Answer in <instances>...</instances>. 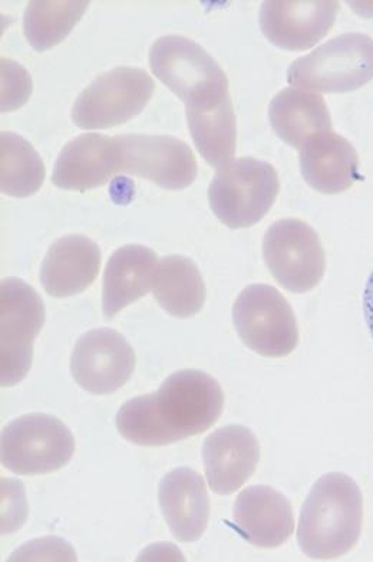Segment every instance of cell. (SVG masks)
<instances>
[{"label":"cell","instance_id":"1","mask_svg":"<svg viewBox=\"0 0 373 562\" xmlns=\"http://www.w3.org/2000/svg\"><path fill=\"white\" fill-rule=\"evenodd\" d=\"M224 411L222 385L212 375L183 370L165 380L157 392L125 402L116 413V429L128 442L161 448L202 435Z\"/></svg>","mask_w":373,"mask_h":562},{"label":"cell","instance_id":"2","mask_svg":"<svg viewBox=\"0 0 373 562\" xmlns=\"http://www.w3.org/2000/svg\"><path fill=\"white\" fill-rule=\"evenodd\" d=\"M363 496L344 473L324 475L302 506L297 543L312 560H335L349 554L361 538Z\"/></svg>","mask_w":373,"mask_h":562},{"label":"cell","instance_id":"3","mask_svg":"<svg viewBox=\"0 0 373 562\" xmlns=\"http://www.w3.org/2000/svg\"><path fill=\"white\" fill-rule=\"evenodd\" d=\"M154 76L183 102L185 109H200L226 99L228 80L217 60L193 40L167 35L149 49Z\"/></svg>","mask_w":373,"mask_h":562},{"label":"cell","instance_id":"4","mask_svg":"<svg viewBox=\"0 0 373 562\" xmlns=\"http://www.w3.org/2000/svg\"><path fill=\"white\" fill-rule=\"evenodd\" d=\"M280 180L269 162L241 157L218 167L210 183V207L230 229H245L259 223L279 196Z\"/></svg>","mask_w":373,"mask_h":562},{"label":"cell","instance_id":"5","mask_svg":"<svg viewBox=\"0 0 373 562\" xmlns=\"http://www.w3.org/2000/svg\"><path fill=\"white\" fill-rule=\"evenodd\" d=\"M373 80V40L351 32L336 36L287 69L292 87L324 94L359 90Z\"/></svg>","mask_w":373,"mask_h":562},{"label":"cell","instance_id":"6","mask_svg":"<svg viewBox=\"0 0 373 562\" xmlns=\"http://www.w3.org/2000/svg\"><path fill=\"white\" fill-rule=\"evenodd\" d=\"M74 453L72 431L54 416L32 413L3 427L0 461L15 475H48L67 467Z\"/></svg>","mask_w":373,"mask_h":562},{"label":"cell","instance_id":"7","mask_svg":"<svg viewBox=\"0 0 373 562\" xmlns=\"http://www.w3.org/2000/svg\"><path fill=\"white\" fill-rule=\"evenodd\" d=\"M233 324L242 344L256 355L283 359L296 350V315L274 286L253 283L245 288L233 305Z\"/></svg>","mask_w":373,"mask_h":562},{"label":"cell","instance_id":"8","mask_svg":"<svg viewBox=\"0 0 373 562\" xmlns=\"http://www.w3.org/2000/svg\"><path fill=\"white\" fill-rule=\"evenodd\" d=\"M45 324L39 294L18 278L0 285V383L12 387L30 374L34 342Z\"/></svg>","mask_w":373,"mask_h":562},{"label":"cell","instance_id":"9","mask_svg":"<svg viewBox=\"0 0 373 562\" xmlns=\"http://www.w3.org/2000/svg\"><path fill=\"white\" fill-rule=\"evenodd\" d=\"M154 90L152 78L142 68L120 67L101 74L75 101L74 123L83 130L125 124L146 109Z\"/></svg>","mask_w":373,"mask_h":562},{"label":"cell","instance_id":"10","mask_svg":"<svg viewBox=\"0 0 373 562\" xmlns=\"http://www.w3.org/2000/svg\"><path fill=\"white\" fill-rule=\"evenodd\" d=\"M263 258L274 280L295 294H305L324 280V245L314 227L301 220L287 217L265 231Z\"/></svg>","mask_w":373,"mask_h":562},{"label":"cell","instance_id":"11","mask_svg":"<svg viewBox=\"0 0 373 562\" xmlns=\"http://www.w3.org/2000/svg\"><path fill=\"white\" fill-rule=\"evenodd\" d=\"M120 173L146 179L167 190H183L197 178V160L183 140L171 136H115Z\"/></svg>","mask_w":373,"mask_h":562},{"label":"cell","instance_id":"12","mask_svg":"<svg viewBox=\"0 0 373 562\" xmlns=\"http://www.w3.org/2000/svg\"><path fill=\"white\" fill-rule=\"evenodd\" d=\"M134 348L124 336L111 328L91 329L79 337L71 356L75 382L95 396L118 392L133 378Z\"/></svg>","mask_w":373,"mask_h":562},{"label":"cell","instance_id":"13","mask_svg":"<svg viewBox=\"0 0 373 562\" xmlns=\"http://www.w3.org/2000/svg\"><path fill=\"white\" fill-rule=\"evenodd\" d=\"M339 9L335 0H268L261 4L260 27L278 48L305 50L329 34Z\"/></svg>","mask_w":373,"mask_h":562},{"label":"cell","instance_id":"14","mask_svg":"<svg viewBox=\"0 0 373 562\" xmlns=\"http://www.w3.org/2000/svg\"><path fill=\"white\" fill-rule=\"evenodd\" d=\"M259 461V440L245 426L221 427L204 440L205 480L214 494H235L253 476Z\"/></svg>","mask_w":373,"mask_h":562},{"label":"cell","instance_id":"15","mask_svg":"<svg viewBox=\"0 0 373 562\" xmlns=\"http://www.w3.org/2000/svg\"><path fill=\"white\" fill-rule=\"evenodd\" d=\"M233 521L247 542L264 550L283 546L295 529V515L286 496L264 485L240 492L233 506Z\"/></svg>","mask_w":373,"mask_h":562},{"label":"cell","instance_id":"16","mask_svg":"<svg viewBox=\"0 0 373 562\" xmlns=\"http://www.w3.org/2000/svg\"><path fill=\"white\" fill-rule=\"evenodd\" d=\"M158 504L176 540L199 541L210 521L207 485L199 472L190 468L167 473L158 486Z\"/></svg>","mask_w":373,"mask_h":562},{"label":"cell","instance_id":"17","mask_svg":"<svg viewBox=\"0 0 373 562\" xmlns=\"http://www.w3.org/2000/svg\"><path fill=\"white\" fill-rule=\"evenodd\" d=\"M116 173H120V151L115 137L82 134L60 151L53 181L59 189L87 192L104 186Z\"/></svg>","mask_w":373,"mask_h":562},{"label":"cell","instance_id":"18","mask_svg":"<svg viewBox=\"0 0 373 562\" xmlns=\"http://www.w3.org/2000/svg\"><path fill=\"white\" fill-rule=\"evenodd\" d=\"M101 268V249L82 235L55 240L41 267L44 290L55 299L81 294L97 280Z\"/></svg>","mask_w":373,"mask_h":562},{"label":"cell","instance_id":"19","mask_svg":"<svg viewBox=\"0 0 373 562\" xmlns=\"http://www.w3.org/2000/svg\"><path fill=\"white\" fill-rule=\"evenodd\" d=\"M306 183L316 192L338 194L359 179V156L353 144L334 132L316 134L298 150Z\"/></svg>","mask_w":373,"mask_h":562},{"label":"cell","instance_id":"20","mask_svg":"<svg viewBox=\"0 0 373 562\" xmlns=\"http://www.w3.org/2000/svg\"><path fill=\"white\" fill-rule=\"evenodd\" d=\"M158 258L143 245H125L111 255L102 281V311L115 317L133 302L152 290Z\"/></svg>","mask_w":373,"mask_h":562},{"label":"cell","instance_id":"21","mask_svg":"<svg viewBox=\"0 0 373 562\" xmlns=\"http://www.w3.org/2000/svg\"><path fill=\"white\" fill-rule=\"evenodd\" d=\"M269 120L280 140L296 150L316 134L332 132L324 97L302 88H286L270 102Z\"/></svg>","mask_w":373,"mask_h":562},{"label":"cell","instance_id":"22","mask_svg":"<svg viewBox=\"0 0 373 562\" xmlns=\"http://www.w3.org/2000/svg\"><path fill=\"white\" fill-rule=\"evenodd\" d=\"M152 295L172 317H194L205 302L202 272L193 259L183 255H168L157 263Z\"/></svg>","mask_w":373,"mask_h":562},{"label":"cell","instance_id":"23","mask_svg":"<svg viewBox=\"0 0 373 562\" xmlns=\"http://www.w3.org/2000/svg\"><path fill=\"white\" fill-rule=\"evenodd\" d=\"M191 137L200 155L213 167H222L236 155L237 123L231 97L200 109H185Z\"/></svg>","mask_w":373,"mask_h":562},{"label":"cell","instance_id":"24","mask_svg":"<svg viewBox=\"0 0 373 562\" xmlns=\"http://www.w3.org/2000/svg\"><path fill=\"white\" fill-rule=\"evenodd\" d=\"M90 2H67V0H34L27 3L23 15V32L32 48L44 53L60 44L69 34Z\"/></svg>","mask_w":373,"mask_h":562},{"label":"cell","instance_id":"25","mask_svg":"<svg viewBox=\"0 0 373 562\" xmlns=\"http://www.w3.org/2000/svg\"><path fill=\"white\" fill-rule=\"evenodd\" d=\"M45 165L34 147L15 133L0 136V189L12 198H30L39 192Z\"/></svg>","mask_w":373,"mask_h":562},{"label":"cell","instance_id":"26","mask_svg":"<svg viewBox=\"0 0 373 562\" xmlns=\"http://www.w3.org/2000/svg\"><path fill=\"white\" fill-rule=\"evenodd\" d=\"M32 92V80L25 68L12 59H2V111L25 104Z\"/></svg>","mask_w":373,"mask_h":562},{"label":"cell","instance_id":"27","mask_svg":"<svg viewBox=\"0 0 373 562\" xmlns=\"http://www.w3.org/2000/svg\"><path fill=\"white\" fill-rule=\"evenodd\" d=\"M27 518L25 486L16 480L2 477V536H11Z\"/></svg>","mask_w":373,"mask_h":562},{"label":"cell","instance_id":"28","mask_svg":"<svg viewBox=\"0 0 373 562\" xmlns=\"http://www.w3.org/2000/svg\"><path fill=\"white\" fill-rule=\"evenodd\" d=\"M71 543L56 537L39 538L25 543L9 557V561H77Z\"/></svg>","mask_w":373,"mask_h":562},{"label":"cell","instance_id":"29","mask_svg":"<svg viewBox=\"0 0 373 562\" xmlns=\"http://www.w3.org/2000/svg\"><path fill=\"white\" fill-rule=\"evenodd\" d=\"M157 550H154L152 547H149L143 555H139L138 560H184V557L180 554L179 550H176L174 546L171 543H161V546H156Z\"/></svg>","mask_w":373,"mask_h":562},{"label":"cell","instance_id":"30","mask_svg":"<svg viewBox=\"0 0 373 562\" xmlns=\"http://www.w3.org/2000/svg\"><path fill=\"white\" fill-rule=\"evenodd\" d=\"M363 315H365V322L373 338V271L368 278L365 290H363Z\"/></svg>","mask_w":373,"mask_h":562}]
</instances>
